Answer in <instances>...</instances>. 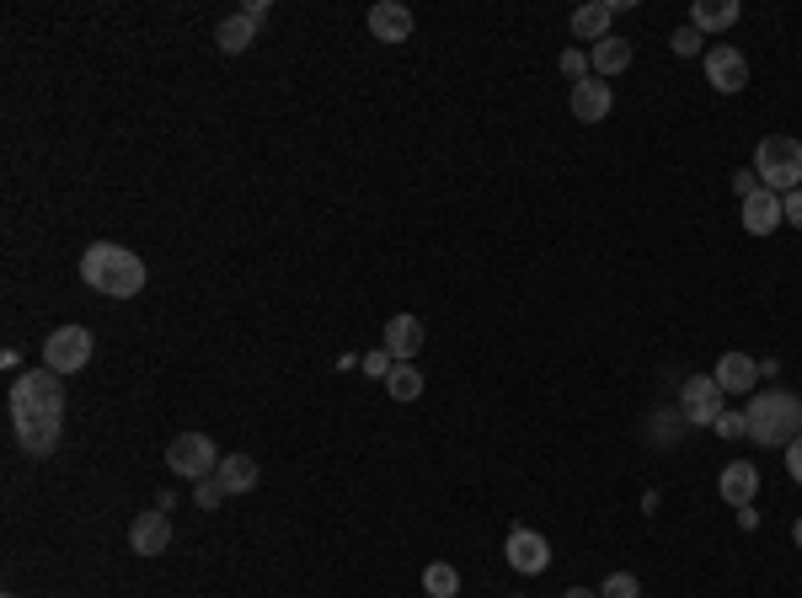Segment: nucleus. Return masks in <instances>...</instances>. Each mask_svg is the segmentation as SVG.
Wrapping results in <instances>:
<instances>
[{
    "instance_id": "21",
    "label": "nucleus",
    "mask_w": 802,
    "mask_h": 598,
    "mask_svg": "<svg viewBox=\"0 0 802 598\" xmlns=\"http://www.w3.org/2000/svg\"><path fill=\"white\" fill-rule=\"evenodd\" d=\"M215 476H219V486H225L230 497H241V492H251V486H257V460H247V454H225Z\"/></svg>"
},
{
    "instance_id": "14",
    "label": "nucleus",
    "mask_w": 802,
    "mask_h": 598,
    "mask_svg": "<svg viewBox=\"0 0 802 598\" xmlns=\"http://www.w3.org/2000/svg\"><path fill=\"white\" fill-rule=\"evenodd\" d=\"M370 32H374V43H407L412 38V11L401 0H380L370 11Z\"/></svg>"
},
{
    "instance_id": "6",
    "label": "nucleus",
    "mask_w": 802,
    "mask_h": 598,
    "mask_svg": "<svg viewBox=\"0 0 802 598\" xmlns=\"http://www.w3.org/2000/svg\"><path fill=\"white\" fill-rule=\"evenodd\" d=\"M92 363V331L86 327H54L49 331V342H43V369H54V374H75V369H86Z\"/></svg>"
},
{
    "instance_id": "24",
    "label": "nucleus",
    "mask_w": 802,
    "mask_h": 598,
    "mask_svg": "<svg viewBox=\"0 0 802 598\" xmlns=\"http://www.w3.org/2000/svg\"><path fill=\"white\" fill-rule=\"evenodd\" d=\"M385 390H391L397 401H418V395H423V374H418V363H397L391 380H385Z\"/></svg>"
},
{
    "instance_id": "2",
    "label": "nucleus",
    "mask_w": 802,
    "mask_h": 598,
    "mask_svg": "<svg viewBox=\"0 0 802 598\" xmlns=\"http://www.w3.org/2000/svg\"><path fill=\"white\" fill-rule=\"evenodd\" d=\"M743 417H749V439H754V444L786 448L802 433V401L792 390H760Z\"/></svg>"
},
{
    "instance_id": "20",
    "label": "nucleus",
    "mask_w": 802,
    "mask_h": 598,
    "mask_svg": "<svg viewBox=\"0 0 802 598\" xmlns=\"http://www.w3.org/2000/svg\"><path fill=\"white\" fill-rule=\"evenodd\" d=\"M60 427L64 422H17V444L28 448L32 460H43V454L60 448Z\"/></svg>"
},
{
    "instance_id": "13",
    "label": "nucleus",
    "mask_w": 802,
    "mask_h": 598,
    "mask_svg": "<svg viewBox=\"0 0 802 598\" xmlns=\"http://www.w3.org/2000/svg\"><path fill=\"white\" fill-rule=\"evenodd\" d=\"M775 225H786V219H781V193H771V187L749 193V198H743V230H749V236H771Z\"/></svg>"
},
{
    "instance_id": "10",
    "label": "nucleus",
    "mask_w": 802,
    "mask_h": 598,
    "mask_svg": "<svg viewBox=\"0 0 802 598\" xmlns=\"http://www.w3.org/2000/svg\"><path fill=\"white\" fill-rule=\"evenodd\" d=\"M128 545H134V556H166V545H172V518L161 508L140 513L134 529H128Z\"/></svg>"
},
{
    "instance_id": "4",
    "label": "nucleus",
    "mask_w": 802,
    "mask_h": 598,
    "mask_svg": "<svg viewBox=\"0 0 802 598\" xmlns=\"http://www.w3.org/2000/svg\"><path fill=\"white\" fill-rule=\"evenodd\" d=\"M754 177L760 187H771V193H798L802 187V140L792 134H765L760 150H754Z\"/></svg>"
},
{
    "instance_id": "32",
    "label": "nucleus",
    "mask_w": 802,
    "mask_h": 598,
    "mask_svg": "<svg viewBox=\"0 0 802 598\" xmlns=\"http://www.w3.org/2000/svg\"><path fill=\"white\" fill-rule=\"evenodd\" d=\"M786 471H792V481L802 486V433L792 439V444H786Z\"/></svg>"
},
{
    "instance_id": "25",
    "label": "nucleus",
    "mask_w": 802,
    "mask_h": 598,
    "mask_svg": "<svg viewBox=\"0 0 802 598\" xmlns=\"http://www.w3.org/2000/svg\"><path fill=\"white\" fill-rule=\"evenodd\" d=\"M225 497H230V492L219 486V476H204V481H193V503H198V508H204V513H209V508H219Z\"/></svg>"
},
{
    "instance_id": "31",
    "label": "nucleus",
    "mask_w": 802,
    "mask_h": 598,
    "mask_svg": "<svg viewBox=\"0 0 802 598\" xmlns=\"http://www.w3.org/2000/svg\"><path fill=\"white\" fill-rule=\"evenodd\" d=\"M781 219H786V225H798V230H802V187H798V193H786V198H781Z\"/></svg>"
},
{
    "instance_id": "1",
    "label": "nucleus",
    "mask_w": 802,
    "mask_h": 598,
    "mask_svg": "<svg viewBox=\"0 0 802 598\" xmlns=\"http://www.w3.org/2000/svg\"><path fill=\"white\" fill-rule=\"evenodd\" d=\"M81 283L107 299H134L145 289V262H140L128 246L96 240V246H86V257H81Z\"/></svg>"
},
{
    "instance_id": "22",
    "label": "nucleus",
    "mask_w": 802,
    "mask_h": 598,
    "mask_svg": "<svg viewBox=\"0 0 802 598\" xmlns=\"http://www.w3.org/2000/svg\"><path fill=\"white\" fill-rule=\"evenodd\" d=\"M588 60H594V75H599V81H605V75H620V70L631 64V43L610 32L605 43H594V54H588Z\"/></svg>"
},
{
    "instance_id": "26",
    "label": "nucleus",
    "mask_w": 802,
    "mask_h": 598,
    "mask_svg": "<svg viewBox=\"0 0 802 598\" xmlns=\"http://www.w3.org/2000/svg\"><path fill=\"white\" fill-rule=\"evenodd\" d=\"M599 598H642V582H637L631 571H616V577H605Z\"/></svg>"
},
{
    "instance_id": "11",
    "label": "nucleus",
    "mask_w": 802,
    "mask_h": 598,
    "mask_svg": "<svg viewBox=\"0 0 802 598\" xmlns=\"http://www.w3.org/2000/svg\"><path fill=\"white\" fill-rule=\"evenodd\" d=\"M711 380H717V390H728V395H749V390L760 385V363L749 359V353H722Z\"/></svg>"
},
{
    "instance_id": "15",
    "label": "nucleus",
    "mask_w": 802,
    "mask_h": 598,
    "mask_svg": "<svg viewBox=\"0 0 802 598\" xmlns=\"http://www.w3.org/2000/svg\"><path fill=\"white\" fill-rule=\"evenodd\" d=\"M717 492H722V503H728V508H749V503H754V492H760V471H754V465H743V460H733V465L717 476Z\"/></svg>"
},
{
    "instance_id": "9",
    "label": "nucleus",
    "mask_w": 802,
    "mask_h": 598,
    "mask_svg": "<svg viewBox=\"0 0 802 598\" xmlns=\"http://www.w3.org/2000/svg\"><path fill=\"white\" fill-rule=\"evenodd\" d=\"M707 81L722 96H733V91L749 86V60H743L733 43H717V49H707Z\"/></svg>"
},
{
    "instance_id": "5",
    "label": "nucleus",
    "mask_w": 802,
    "mask_h": 598,
    "mask_svg": "<svg viewBox=\"0 0 802 598\" xmlns=\"http://www.w3.org/2000/svg\"><path fill=\"white\" fill-rule=\"evenodd\" d=\"M166 471H177L187 481H204L219 471V448L209 433H177L172 444H166Z\"/></svg>"
},
{
    "instance_id": "29",
    "label": "nucleus",
    "mask_w": 802,
    "mask_h": 598,
    "mask_svg": "<svg viewBox=\"0 0 802 598\" xmlns=\"http://www.w3.org/2000/svg\"><path fill=\"white\" fill-rule=\"evenodd\" d=\"M717 439H749V417L743 412H722L717 417Z\"/></svg>"
},
{
    "instance_id": "7",
    "label": "nucleus",
    "mask_w": 802,
    "mask_h": 598,
    "mask_svg": "<svg viewBox=\"0 0 802 598\" xmlns=\"http://www.w3.org/2000/svg\"><path fill=\"white\" fill-rule=\"evenodd\" d=\"M679 417L696 422V427H717L722 417V390L711 374H690L685 385H679Z\"/></svg>"
},
{
    "instance_id": "33",
    "label": "nucleus",
    "mask_w": 802,
    "mask_h": 598,
    "mask_svg": "<svg viewBox=\"0 0 802 598\" xmlns=\"http://www.w3.org/2000/svg\"><path fill=\"white\" fill-rule=\"evenodd\" d=\"M733 193H739V198L760 193V177H754V172H733Z\"/></svg>"
},
{
    "instance_id": "35",
    "label": "nucleus",
    "mask_w": 802,
    "mask_h": 598,
    "mask_svg": "<svg viewBox=\"0 0 802 598\" xmlns=\"http://www.w3.org/2000/svg\"><path fill=\"white\" fill-rule=\"evenodd\" d=\"M792 539H798V545H802V518H798V524H792Z\"/></svg>"
},
{
    "instance_id": "18",
    "label": "nucleus",
    "mask_w": 802,
    "mask_h": 598,
    "mask_svg": "<svg viewBox=\"0 0 802 598\" xmlns=\"http://www.w3.org/2000/svg\"><path fill=\"white\" fill-rule=\"evenodd\" d=\"M739 22V0H696L690 6V28L696 32H722Z\"/></svg>"
},
{
    "instance_id": "23",
    "label": "nucleus",
    "mask_w": 802,
    "mask_h": 598,
    "mask_svg": "<svg viewBox=\"0 0 802 598\" xmlns=\"http://www.w3.org/2000/svg\"><path fill=\"white\" fill-rule=\"evenodd\" d=\"M423 588H429V598H455L461 594V571L450 561H433V567H423Z\"/></svg>"
},
{
    "instance_id": "3",
    "label": "nucleus",
    "mask_w": 802,
    "mask_h": 598,
    "mask_svg": "<svg viewBox=\"0 0 802 598\" xmlns=\"http://www.w3.org/2000/svg\"><path fill=\"white\" fill-rule=\"evenodd\" d=\"M11 422H64V385L54 369H28L11 380Z\"/></svg>"
},
{
    "instance_id": "17",
    "label": "nucleus",
    "mask_w": 802,
    "mask_h": 598,
    "mask_svg": "<svg viewBox=\"0 0 802 598\" xmlns=\"http://www.w3.org/2000/svg\"><path fill=\"white\" fill-rule=\"evenodd\" d=\"M610 17H616L610 0L578 6V11H573V38H578V43H605V38H610Z\"/></svg>"
},
{
    "instance_id": "27",
    "label": "nucleus",
    "mask_w": 802,
    "mask_h": 598,
    "mask_svg": "<svg viewBox=\"0 0 802 598\" xmlns=\"http://www.w3.org/2000/svg\"><path fill=\"white\" fill-rule=\"evenodd\" d=\"M562 75H567L573 86H578V81H588V54H584V49H567V54H562Z\"/></svg>"
},
{
    "instance_id": "36",
    "label": "nucleus",
    "mask_w": 802,
    "mask_h": 598,
    "mask_svg": "<svg viewBox=\"0 0 802 598\" xmlns=\"http://www.w3.org/2000/svg\"><path fill=\"white\" fill-rule=\"evenodd\" d=\"M6 598H17V594H6Z\"/></svg>"
},
{
    "instance_id": "34",
    "label": "nucleus",
    "mask_w": 802,
    "mask_h": 598,
    "mask_svg": "<svg viewBox=\"0 0 802 598\" xmlns=\"http://www.w3.org/2000/svg\"><path fill=\"white\" fill-rule=\"evenodd\" d=\"M562 598H599V594H588V588H567Z\"/></svg>"
},
{
    "instance_id": "8",
    "label": "nucleus",
    "mask_w": 802,
    "mask_h": 598,
    "mask_svg": "<svg viewBox=\"0 0 802 598\" xmlns=\"http://www.w3.org/2000/svg\"><path fill=\"white\" fill-rule=\"evenodd\" d=\"M503 556H508V567L525 571V577H535V571L552 567V545H546V535H535V529H508V539H503Z\"/></svg>"
},
{
    "instance_id": "28",
    "label": "nucleus",
    "mask_w": 802,
    "mask_h": 598,
    "mask_svg": "<svg viewBox=\"0 0 802 598\" xmlns=\"http://www.w3.org/2000/svg\"><path fill=\"white\" fill-rule=\"evenodd\" d=\"M391 369H397V359H391L385 348H374V353H364V374H370V380H391Z\"/></svg>"
},
{
    "instance_id": "30",
    "label": "nucleus",
    "mask_w": 802,
    "mask_h": 598,
    "mask_svg": "<svg viewBox=\"0 0 802 598\" xmlns=\"http://www.w3.org/2000/svg\"><path fill=\"white\" fill-rule=\"evenodd\" d=\"M669 43H675V54H685V60H690V54H701V32H696V28H675V38H669Z\"/></svg>"
},
{
    "instance_id": "16",
    "label": "nucleus",
    "mask_w": 802,
    "mask_h": 598,
    "mask_svg": "<svg viewBox=\"0 0 802 598\" xmlns=\"http://www.w3.org/2000/svg\"><path fill=\"white\" fill-rule=\"evenodd\" d=\"M573 118L578 123H605L610 118V86L599 81V75H588L573 86Z\"/></svg>"
},
{
    "instance_id": "12",
    "label": "nucleus",
    "mask_w": 802,
    "mask_h": 598,
    "mask_svg": "<svg viewBox=\"0 0 802 598\" xmlns=\"http://www.w3.org/2000/svg\"><path fill=\"white\" fill-rule=\"evenodd\" d=\"M385 353L397 363H412L423 353V321L418 316H391L385 321Z\"/></svg>"
},
{
    "instance_id": "19",
    "label": "nucleus",
    "mask_w": 802,
    "mask_h": 598,
    "mask_svg": "<svg viewBox=\"0 0 802 598\" xmlns=\"http://www.w3.org/2000/svg\"><path fill=\"white\" fill-rule=\"evenodd\" d=\"M215 43L225 49V54H247L251 43H257V22H251L247 11H236V17H225L215 28Z\"/></svg>"
}]
</instances>
